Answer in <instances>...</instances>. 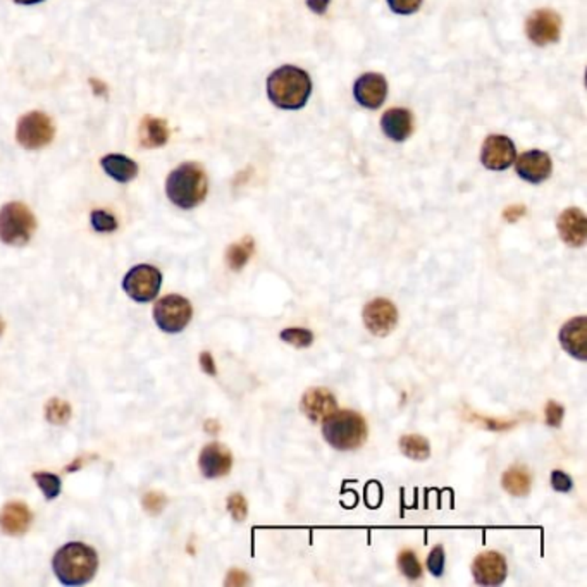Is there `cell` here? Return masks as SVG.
<instances>
[{
	"label": "cell",
	"mask_w": 587,
	"mask_h": 587,
	"mask_svg": "<svg viewBox=\"0 0 587 587\" xmlns=\"http://www.w3.org/2000/svg\"><path fill=\"white\" fill-rule=\"evenodd\" d=\"M504 491L512 496H528L531 491L532 477L526 467H510L502 479Z\"/></svg>",
	"instance_id": "23"
},
{
	"label": "cell",
	"mask_w": 587,
	"mask_h": 587,
	"mask_svg": "<svg viewBox=\"0 0 587 587\" xmlns=\"http://www.w3.org/2000/svg\"><path fill=\"white\" fill-rule=\"evenodd\" d=\"M52 568L60 584L83 586L97 574L99 555L88 544L67 543L54 555Z\"/></svg>",
	"instance_id": "2"
},
{
	"label": "cell",
	"mask_w": 587,
	"mask_h": 587,
	"mask_svg": "<svg viewBox=\"0 0 587 587\" xmlns=\"http://www.w3.org/2000/svg\"><path fill=\"white\" fill-rule=\"evenodd\" d=\"M322 436L328 445L339 451H352L367 441V424L364 417L352 410L333 412L322 420Z\"/></svg>",
	"instance_id": "4"
},
{
	"label": "cell",
	"mask_w": 587,
	"mask_h": 587,
	"mask_svg": "<svg viewBox=\"0 0 587 587\" xmlns=\"http://www.w3.org/2000/svg\"><path fill=\"white\" fill-rule=\"evenodd\" d=\"M386 2L393 12L400 16H410L417 12L422 5V0H386Z\"/></svg>",
	"instance_id": "34"
},
{
	"label": "cell",
	"mask_w": 587,
	"mask_h": 587,
	"mask_svg": "<svg viewBox=\"0 0 587 587\" xmlns=\"http://www.w3.org/2000/svg\"><path fill=\"white\" fill-rule=\"evenodd\" d=\"M90 84H91L95 95H99V97H107L109 95V88H107V84L104 83V82L91 78Z\"/></svg>",
	"instance_id": "41"
},
{
	"label": "cell",
	"mask_w": 587,
	"mask_h": 587,
	"mask_svg": "<svg viewBox=\"0 0 587 587\" xmlns=\"http://www.w3.org/2000/svg\"><path fill=\"white\" fill-rule=\"evenodd\" d=\"M515 171L524 181L539 185L551 176L553 163L551 157L543 150H528L519 157Z\"/></svg>",
	"instance_id": "15"
},
{
	"label": "cell",
	"mask_w": 587,
	"mask_h": 587,
	"mask_svg": "<svg viewBox=\"0 0 587 587\" xmlns=\"http://www.w3.org/2000/svg\"><path fill=\"white\" fill-rule=\"evenodd\" d=\"M508 574L506 559L498 551H484L472 563V575L479 586H502Z\"/></svg>",
	"instance_id": "11"
},
{
	"label": "cell",
	"mask_w": 587,
	"mask_h": 587,
	"mask_svg": "<svg viewBox=\"0 0 587 587\" xmlns=\"http://www.w3.org/2000/svg\"><path fill=\"white\" fill-rule=\"evenodd\" d=\"M33 479H35L36 486L42 489L44 496L49 502L56 500L57 496L60 495V479L56 474H51V472H35Z\"/></svg>",
	"instance_id": "28"
},
{
	"label": "cell",
	"mask_w": 587,
	"mask_h": 587,
	"mask_svg": "<svg viewBox=\"0 0 587 587\" xmlns=\"http://www.w3.org/2000/svg\"><path fill=\"white\" fill-rule=\"evenodd\" d=\"M388 95V82L377 73H365L353 83V97L365 109H379Z\"/></svg>",
	"instance_id": "13"
},
{
	"label": "cell",
	"mask_w": 587,
	"mask_h": 587,
	"mask_svg": "<svg viewBox=\"0 0 587 587\" xmlns=\"http://www.w3.org/2000/svg\"><path fill=\"white\" fill-rule=\"evenodd\" d=\"M381 128H383V133L390 140L398 141V143L407 140L414 131L412 112L401 109V107H394V109L385 112L381 117Z\"/></svg>",
	"instance_id": "19"
},
{
	"label": "cell",
	"mask_w": 587,
	"mask_h": 587,
	"mask_svg": "<svg viewBox=\"0 0 587 587\" xmlns=\"http://www.w3.org/2000/svg\"><path fill=\"white\" fill-rule=\"evenodd\" d=\"M45 417L54 425H64L67 420L71 419V405L64 400L54 398L45 407Z\"/></svg>",
	"instance_id": "27"
},
{
	"label": "cell",
	"mask_w": 587,
	"mask_h": 587,
	"mask_svg": "<svg viewBox=\"0 0 587 587\" xmlns=\"http://www.w3.org/2000/svg\"><path fill=\"white\" fill-rule=\"evenodd\" d=\"M445 565H447V557H445V548L443 546H436L432 548V551L427 557V568L434 577H441L445 572Z\"/></svg>",
	"instance_id": "32"
},
{
	"label": "cell",
	"mask_w": 587,
	"mask_h": 587,
	"mask_svg": "<svg viewBox=\"0 0 587 587\" xmlns=\"http://www.w3.org/2000/svg\"><path fill=\"white\" fill-rule=\"evenodd\" d=\"M302 412L310 422H322L337 409L335 394L326 388H310L302 396Z\"/></svg>",
	"instance_id": "18"
},
{
	"label": "cell",
	"mask_w": 587,
	"mask_h": 587,
	"mask_svg": "<svg viewBox=\"0 0 587 587\" xmlns=\"http://www.w3.org/2000/svg\"><path fill=\"white\" fill-rule=\"evenodd\" d=\"M198 467L202 476L207 479H219L229 474L233 467V455L221 443H210L200 451Z\"/></svg>",
	"instance_id": "17"
},
{
	"label": "cell",
	"mask_w": 587,
	"mask_h": 587,
	"mask_svg": "<svg viewBox=\"0 0 587 587\" xmlns=\"http://www.w3.org/2000/svg\"><path fill=\"white\" fill-rule=\"evenodd\" d=\"M398 568L409 581H417L422 577V565L412 550H403L398 555Z\"/></svg>",
	"instance_id": "26"
},
{
	"label": "cell",
	"mask_w": 587,
	"mask_h": 587,
	"mask_svg": "<svg viewBox=\"0 0 587 587\" xmlns=\"http://www.w3.org/2000/svg\"><path fill=\"white\" fill-rule=\"evenodd\" d=\"M102 169L117 183H130L139 176V164L126 155L109 154L100 161Z\"/></svg>",
	"instance_id": "22"
},
{
	"label": "cell",
	"mask_w": 587,
	"mask_h": 587,
	"mask_svg": "<svg viewBox=\"0 0 587 587\" xmlns=\"http://www.w3.org/2000/svg\"><path fill=\"white\" fill-rule=\"evenodd\" d=\"M209 190V181L203 168L196 163H185L174 169L166 181V195L169 200L185 210L200 205Z\"/></svg>",
	"instance_id": "3"
},
{
	"label": "cell",
	"mask_w": 587,
	"mask_h": 587,
	"mask_svg": "<svg viewBox=\"0 0 587 587\" xmlns=\"http://www.w3.org/2000/svg\"><path fill=\"white\" fill-rule=\"evenodd\" d=\"M400 449L405 456L416 462H424L431 456V445L420 434H405L400 440Z\"/></svg>",
	"instance_id": "25"
},
{
	"label": "cell",
	"mask_w": 587,
	"mask_h": 587,
	"mask_svg": "<svg viewBox=\"0 0 587 587\" xmlns=\"http://www.w3.org/2000/svg\"><path fill=\"white\" fill-rule=\"evenodd\" d=\"M194 308L192 304L181 295H168L161 298L154 307V321L169 335L181 333L192 321Z\"/></svg>",
	"instance_id": "6"
},
{
	"label": "cell",
	"mask_w": 587,
	"mask_h": 587,
	"mask_svg": "<svg viewBox=\"0 0 587 587\" xmlns=\"http://www.w3.org/2000/svg\"><path fill=\"white\" fill-rule=\"evenodd\" d=\"M528 38L537 47L557 44L561 33V18L551 9H537L526 21Z\"/></svg>",
	"instance_id": "9"
},
{
	"label": "cell",
	"mask_w": 587,
	"mask_h": 587,
	"mask_svg": "<svg viewBox=\"0 0 587 587\" xmlns=\"http://www.w3.org/2000/svg\"><path fill=\"white\" fill-rule=\"evenodd\" d=\"M90 221H91L93 229L99 231V233H112V231L117 229L115 218L112 214H109L107 210H102V209L93 210L91 216H90Z\"/></svg>",
	"instance_id": "30"
},
{
	"label": "cell",
	"mask_w": 587,
	"mask_h": 587,
	"mask_svg": "<svg viewBox=\"0 0 587 587\" xmlns=\"http://www.w3.org/2000/svg\"><path fill=\"white\" fill-rule=\"evenodd\" d=\"M56 128L52 119L40 111L25 114L16 128L18 143L27 150H40L54 140Z\"/></svg>",
	"instance_id": "7"
},
{
	"label": "cell",
	"mask_w": 587,
	"mask_h": 587,
	"mask_svg": "<svg viewBox=\"0 0 587 587\" xmlns=\"http://www.w3.org/2000/svg\"><path fill=\"white\" fill-rule=\"evenodd\" d=\"M200 367L205 374L209 376H216L218 374V369H216V362L212 359V355L209 352H202L200 353Z\"/></svg>",
	"instance_id": "38"
},
{
	"label": "cell",
	"mask_w": 587,
	"mask_h": 587,
	"mask_svg": "<svg viewBox=\"0 0 587 587\" xmlns=\"http://www.w3.org/2000/svg\"><path fill=\"white\" fill-rule=\"evenodd\" d=\"M551 486L559 493H570L574 489V480L572 477L561 471H553L551 472Z\"/></svg>",
	"instance_id": "36"
},
{
	"label": "cell",
	"mask_w": 587,
	"mask_h": 587,
	"mask_svg": "<svg viewBox=\"0 0 587 587\" xmlns=\"http://www.w3.org/2000/svg\"><path fill=\"white\" fill-rule=\"evenodd\" d=\"M563 416H565L563 405H559V403L553 401V400L546 403V424L548 425L559 427L561 425V420H563Z\"/></svg>",
	"instance_id": "35"
},
{
	"label": "cell",
	"mask_w": 587,
	"mask_h": 587,
	"mask_svg": "<svg viewBox=\"0 0 587 587\" xmlns=\"http://www.w3.org/2000/svg\"><path fill=\"white\" fill-rule=\"evenodd\" d=\"M2 333H4V321L0 319V335H2Z\"/></svg>",
	"instance_id": "43"
},
{
	"label": "cell",
	"mask_w": 587,
	"mask_h": 587,
	"mask_svg": "<svg viewBox=\"0 0 587 587\" xmlns=\"http://www.w3.org/2000/svg\"><path fill=\"white\" fill-rule=\"evenodd\" d=\"M31 526V512L23 502H11L0 510V529L7 535H23Z\"/></svg>",
	"instance_id": "20"
},
{
	"label": "cell",
	"mask_w": 587,
	"mask_h": 587,
	"mask_svg": "<svg viewBox=\"0 0 587 587\" xmlns=\"http://www.w3.org/2000/svg\"><path fill=\"white\" fill-rule=\"evenodd\" d=\"M271 102L284 111H298L307 106L312 95V80L307 71L297 66H281L267 78Z\"/></svg>",
	"instance_id": "1"
},
{
	"label": "cell",
	"mask_w": 587,
	"mask_h": 587,
	"mask_svg": "<svg viewBox=\"0 0 587 587\" xmlns=\"http://www.w3.org/2000/svg\"><path fill=\"white\" fill-rule=\"evenodd\" d=\"M227 510L231 513V517L236 520V522H243L249 515V504H247V500L243 498V495L236 493V495H231L227 498Z\"/></svg>",
	"instance_id": "31"
},
{
	"label": "cell",
	"mask_w": 587,
	"mask_h": 587,
	"mask_svg": "<svg viewBox=\"0 0 587 587\" xmlns=\"http://www.w3.org/2000/svg\"><path fill=\"white\" fill-rule=\"evenodd\" d=\"M249 584V575L247 572H242V570H231L227 574V579H226V586L229 587H240Z\"/></svg>",
	"instance_id": "37"
},
{
	"label": "cell",
	"mask_w": 587,
	"mask_h": 587,
	"mask_svg": "<svg viewBox=\"0 0 587 587\" xmlns=\"http://www.w3.org/2000/svg\"><path fill=\"white\" fill-rule=\"evenodd\" d=\"M559 238L572 249L584 247L587 240L586 214L579 207H568L559 216L557 221Z\"/></svg>",
	"instance_id": "14"
},
{
	"label": "cell",
	"mask_w": 587,
	"mask_h": 587,
	"mask_svg": "<svg viewBox=\"0 0 587 587\" xmlns=\"http://www.w3.org/2000/svg\"><path fill=\"white\" fill-rule=\"evenodd\" d=\"M365 328L377 337L390 335L398 324V308L388 298H374L362 312Z\"/></svg>",
	"instance_id": "10"
},
{
	"label": "cell",
	"mask_w": 587,
	"mask_h": 587,
	"mask_svg": "<svg viewBox=\"0 0 587 587\" xmlns=\"http://www.w3.org/2000/svg\"><path fill=\"white\" fill-rule=\"evenodd\" d=\"M253 250H255L253 238L252 236H247L242 242H238V243H234L227 249L226 262L233 271H242L247 266V262L250 260Z\"/></svg>",
	"instance_id": "24"
},
{
	"label": "cell",
	"mask_w": 587,
	"mask_h": 587,
	"mask_svg": "<svg viewBox=\"0 0 587 587\" xmlns=\"http://www.w3.org/2000/svg\"><path fill=\"white\" fill-rule=\"evenodd\" d=\"M163 286V274L157 267L140 264L128 271V274L123 280V290L126 295L140 304L152 302Z\"/></svg>",
	"instance_id": "8"
},
{
	"label": "cell",
	"mask_w": 587,
	"mask_h": 587,
	"mask_svg": "<svg viewBox=\"0 0 587 587\" xmlns=\"http://www.w3.org/2000/svg\"><path fill=\"white\" fill-rule=\"evenodd\" d=\"M559 345L570 357H574L581 362H586L587 317L581 315V317H574L568 322H565L563 328L559 329Z\"/></svg>",
	"instance_id": "16"
},
{
	"label": "cell",
	"mask_w": 587,
	"mask_h": 587,
	"mask_svg": "<svg viewBox=\"0 0 587 587\" xmlns=\"http://www.w3.org/2000/svg\"><path fill=\"white\" fill-rule=\"evenodd\" d=\"M517 150L513 141L504 135H491L484 140L480 150V163L489 171H504L515 163Z\"/></svg>",
	"instance_id": "12"
},
{
	"label": "cell",
	"mask_w": 587,
	"mask_h": 587,
	"mask_svg": "<svg viewBox=\"0 0 587 587\" xmlns=\"http://www.w3.org/2000/svg\"><path fill=\"white\" fill-rule=\"evenodd\" d=\"M169 140L168 123L164 119L145 115L140 124V143L145 148L164 147Z\"/></svg>",
	"instance_id": "21"
},
{
	"label": "cell",
	"mask_w": 587,
	"mask_h": 587,
	"mask_svg": "<svg viewBox=\"0 0 587 587\" xmlns=\"http://www.w3.org/2000/svg\"><path fill=\"white\" fill-rule=\"evenodd\" d=\"M526 214V207L524 205H512L508 207L504 212V218L508 223H515L519 221L522 216Z\"/></svg>",
	"instance_id": "39"
},
{
	"label": "cell",
	"mask_w": 587,
	"mask_h": 587,
	"mask_svg": "<svg viewBox=\"0 0 587 587\" xmlns=\"http://www.w3.org/2000/svg\"><path fill=\"white\" fill-rule=\"evenodd\" d=\"M329 4H331V0H307L308 9L313 11L315 14H321V16L326 14Z\"/></svg>",
	"instance_id": "40"
},
{
	"label": "cell",
	"mask_w": 587,
	"mask_h": 587,
	"mask_svg": "<svg viewBox=\"0 0 587 587\" xmlns=\"http://www.w3.org/2000/svg\"><path fill=\"white\" fill-rule=\"evenodd\" d=\"M281 339L295 348H308L313 343V333L304 328H290L281 331Z\"/></svg>",
	"instance_id": "29"
},
{
	"label": "cell",
	"mask_w": 587,
	"mask_h": 587,
	"mask_svg": "<svg viewBox=\"0 0 587 587\" xmlns=\"http://www.w3.org/2000/svg\"><path fill=\"white\" fill-rule=\"evenodd\" d=\"M168 500L163 493L159 491H150L143 496V506L150 515H159L163 512V508L166 506Z\"/></svg>",
	"instance_id": "33"
},
{
	"label": "cell",
	"mask_w": 587,
	"mask_h": 587,
	"mask_svg": "<svg viewBox=\"0 0 587 587\" xmlns=\"http://www.w3.org/2000/svg\"><path fill=\"white\" fill-rule=\"evenodd\" d=\"M36 229V219L21 202L5 203L0 209V240L11 247L27 245Z\"/></svg>",
	"instance_id": "5"
},
{
	"label": "cell",
	"mask_w": 587,
	"mask_h": 587,
	"mask_svg": "<svg viewBox=\"0 0 587 587\" xmlns=\"http://www.w3.org/2000/svg\"><path fill=\"white\" fill-rule=\"evenodd\" d=\"M16 4H21V5H31V4H38V2H44V0H14Z\"/></svg>",
	"instance_id": "42"
}]
</instances>
